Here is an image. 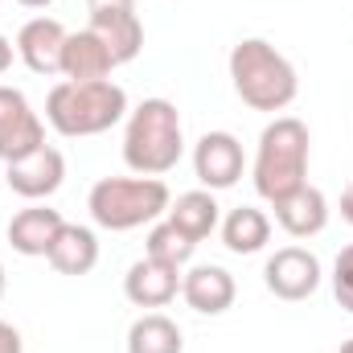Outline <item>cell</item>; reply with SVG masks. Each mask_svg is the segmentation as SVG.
Returning a JSON list of instances; mask_svg holds the SVG:
<instances>
[{"instance_id":"cell-10","label":"cell","mask_w":353,"mask_h":353,"mask_svg":"<svg viewBox=\"0 0 353 353\" xmlns=\"http://www.w3.org/2000/svg\"><path fill=\"white\" fill-rule=\"evenodd\" d=\"M66 25L54 17H33L21 25L17 33V58L33 70V74H62V50H66Z\"/></svg>"},{"instance_id":"cell-3","label":"cell","mask_w":353,"mask_h":353,"mask_svg":"<svg viewBox=\"0 0 353 353\" xmlns=\"http://www.w3.org/2000/svg\"><path fill=\"white\" fill-rule=\"evenodd\" d=\"M308 152H312V136H308L304 119L275 115L259 132V148H255V165H251L259 197L275 205L279 197L308 185Z\"/></svg>"},{"instance_id":"cell-20","label":"cell","mask_w":353,"mask_h":353,"mask_svg":"<svg viewBox=\"0 0 353 353\" xmlns=\"http://www.w3.org/2000/svg\"><path fill=\"white\" fill-rule=\"evenodd\" d=\"M128 353H185V337L165 312H144L128 329Z\"/></svg>"},{"instance_id":"cell-1","label":"cell","mask_w":353,"mask_h":353,"mask_svg":"<svg viewBox=\"0 0 353 353\" xmlns=\"http://www.w3.org/2000/svg\"><path fill=\"white\" fill-rule=\"evenodd\" d=\"M119 119H128V90L111 79H94V83H70L66 79L46 99V123L66 140L103 136Z\"/></svg>"},{"instance_id":"cell-28","label":"cell","mask_w":353,"mask_h":353,"mask_svg":"<svg viewBox=\"0 0 353 353\" xmlns=\"http://www.w3.org/2000/svg\"><path fill=\"white\" fill-rule=\"evenodd\" d=\"M337 353H353V337H350V341H341V350H337Z\"/></svg>"},{"instance_id":"cell-25","label":"cell","mask_w":353,"mask_h":353,"mask_svg":"<svg viewBox=\"0 0 353 353\" xmlns=\"http://www.w3.org/2000/svg\"><path fill=\"white\" fill-rule=\"evenodd\" d=\"M12 54H17V46H12V41H8V37L0 33V74H4L8 66H12Z\"/></svg>"},{"instance_id":"cell-18","label":"cell","mask_w":353,"mask_h":353,"mask_svg":"<svg viewBox=\"0 0 353 353\" xmlns=\"http://www.w3.org/2000/svg\"><path fill=\"white\" fill-rule=\"evenodd\" d=\"M165 218L173 222L176 230H185L193 243H201V239H210L222 226V205H218V197L210 189H189V193H181L169 205Z\"/></svg>"},{"instance_id":"cell-26","label":"cell","mask_w":353,"mask_h":353,"mask_svg":"<svg viewBox=\"0 0 353 353\" xmlns=\"http://www.w3.org/2000/svg\"><path fill=\"white\" fill-rule=\"evenodd\" d=\"M341 218H345V222L353 226V185L345 189V193H341Z\"/></svg>"},{"instance_id":"cell-24","label":"cell","mask_w":353,"mask_h":353,"mask_svg":"<svg viewBox=\"0 0 353 353\" xmlns=\"http://www.w3.org/2000/svg\"><path fill=\"white\" fill-rule=\"evenodd\" d=\"M90 12H103V8H136V0H87Z\"/></svg>"},{"instance_id":"cell-27","label":"cell","mask_w":353,"mask_h":353,"mask_svg":"<svg viewBox=\"0 0 353 353\" xmlns=\"http://www.w3.org/2000/svg\"><path fill=\"white\" fill-rule=\"evenodd\" d=\"M17 4H25V8H50L54 0H17Z\"/></svg>"},{"instance_id":"cell-29","label":"cell","mask_w":353,"mask_h":353,"mask_svg":"<svg viewBox=\"0 0 353 353\" xmlns=\"http://www.w3.org/2000/svg\"><path fill=\"white\" fill-rule=\"evenodd\" d=\"M4 283H8V279H4V263H0V296H4Z\"/></svg>"},{"instance_id":"cell-12","label":"cell","mask_w":353,"mask_h":353,"mask_svg":"<svg viewBox=\"0 0 353 353\" xmlns=\"http://www.w3.org/2000/svg\"><path fill=\"white\" fill-rule=\"evenodd\" d=\"M181 296H185V304H189L193 312H201V316H222V312L234 304L239 288H234V275H230L226 267L201 263V267H193L189 275H181Z\"/></svg>"},{"instance_id":"cell-19","label":"cell","mask_w":353,"mask_h":353,"mask_svg":"<svg viewBox=\"0 0 353 353\" xmlns=\"http://www.w3.org/2000/svg\"><path fill=\"white\" fill-rule=\"evenodd\" d=\"M222 243L230 255H259L271 243V218L259 205H239L222 218Z\"/></svg>"},{"instance_id":"cell-8","label":"cell","mask_w":353,"mask_h":353,"mask_svg":"<svg viewBox=\"0 0 353 353\" xmlns=\"http://www.w3.org/2000/svg\"><path fill=\"white\" fill-rule=\"evenodd\" d=\"M243 165H247L243 144H239V136H230V132H205V136L193 144V173L201 181V189H210V193L239 185Z\"/></svg>"},{"instance_id":"cell-17","label":"cell","mask_w":353,"mask_h":353,"mask_svg":"<svg viewBox=\"0 0 353 353\" xmlns=\"http://www.w3.org/2000/svg\"><path fill=\"white\" fill-rule=\"evenodd\" d=\"M46 259H50V267H54L58 275H87V271H94V263H99V239H94L90 226L66 222V226L58 230V239H54V247H50Z\"/></svg>"},{"instance_id":"cell-6","label":"cell","mask_w":353,"mask_h":353,"mask_svg":"<svg viewBox=\"0 0 353 353\" xmlns=\"http://www.w3.org/2000/svg\"><path fill=\"white\" fill-rule=\"evenodd\" d=\"M46 144V123L25 99V90L0 87V161L12 165Z\"/></svg>"},{"instance_id":"cell-15","label":"cell","mask_w":353,"mask_h":353,"mask_svg":"<svg viewBox=\"0 0 353 353\" xmlns=\"http://www.w3.org/2000/svg\"><path fill=\"white\" fill-rule=\"evenodd\" d=\"M87 29L107 46V54L115 58V66H128L144 50V25H140L136 8H103V12H90Z\"/></svg>"},{"instance_id":"cell-13","label":"cell","mask_w":353,"mask_h":353,"mask_svg":"<svg viewBox=\"0 0 353 353\" xmlns=\"http://www.w3.org/2000/svg\"><path fill=\"white\" fill-rule=\"evenodd\" d=\"M176 292H181V267L157 263L148 255L140 263H132L123 275V296L136 308H165L176 300Z\"/></svg>"},{"instance_id":"cell-11","label":"cell","mask_w":353,"mask_h":353,"mask_svg":"<svg viewBox=\"0 0 353 353\" xmlns=\"http://www.w3.org/2000/svg\"><path fill=\"white\" fill-rule=\"evenodd\" d=\"M62 226H66V218H62L58 210H50L46 201H33V205H25V210L12 214V222H8V243H12V251L25 255V259H46Z\"/></svg>"},{"instance_id":"cell-5","label":"cell","mask_w":353,"mask_h":353,"mask_svg":"<svg viewBox=\"0 0 353 353\" xmlns=\"http://www.w3.org/2000/svg\"><path fill=\"white\" fill-rule=\"evenodd\" d=\"M173 193L161 176H103L87 193V210L103 230H140L169 214Z\"/></svg>"},{"instance_id":"cell-22","label":"cell","mask_w":353,"mask_h":353,"mask_svg":"<svg viewBox=\"0 0 353 353\" xmlns=\"http://www.w3.org/2000/svg\"><path fill=\"white\" fill-rule=\"evenodd\" d=\"M333 296L345 312H353V243L341 247V255L333 263Z\"/></svg>"},{"instance_id":"cell-23","label":"cell","mask_w":353,"mask_h":353,"mask_svg":"<svg viewBox=\"0 0 353 353\" xmlns=\"http://www.w3.org/2000/svg\"><path fill=\"white\" fill-rule=\"evenodd\" d=\"M0 353H25V341H21V333H17L8 321H0Z\"/></svg>"},{"instance_id":"cell-7","label":"cell","mask_w":353,"mask_h":353,"mask_svg":"<svg viewBox=\"0 0 353 353\" xmlns=\"http://www.w3.org/2000/svg\"><path fill=\"white\" fill-rule=\"evenodd\" d=\"M263 283L275 300L300 304L321 288V259L304 247H279L263 267Z\"/></svg>"},{"instance_id":"cell-21","label":"cell","mask_w":353,"mask_h":353,"mask_svg":"<svg viewBox=\"0 0 353 353\" xmlns=\"http://www.w3.org/2000/svg\"><path fill=\"white\" fill-rule=\"evenodd\" d=\"M193 251H197V243L185 230H176L169 218L165 222H152V230L144 239V255L157 259V263H169V267H185L193 259Z\"/></svg>"},{"instance_id":"cell-4","label":"cell","mask_w":353,"mask_h":353,"mask_svg":"<svg viewBox=\"0 0 353 353\" xmlns=\"http://www.w3.org/2000/svg\"><path fill=\"white\" fill-rule=\"evenodd\" d=\"M230 83L251 111H271V115L292 107L300 94L296 66L263 37H243L230 50Z\"/></svg>"},{"instance_id":"cell-16","label":"cell","mask_w":353,"mask_h":353,"mask_svg":"<svg viewBox=\"0 0 353 353\" xmlns=\"http://www.w3.org/2000/svg\"><path fill=\"white\" fill-rule=\"evenodd\" d=\"M111 70H115V58L107 54V46L90 29H79V33L66 37L62 79H70V83H94V79H107Z\"/></svg>"},{"instance_id":"cell-9","label":"cell","mask_w":353,"mask_h":353,"mask_svg":"<svg viewBox=\"0 0 353 353\" xmlns=\"http://www.w3.org/2000/svg\"><path fill=\"white\" fill-rule=\"evenodd\" d=\"M4 181H8V189H12L17 197H25V201H46V197H54V193L62 189V181H66V157H62L58 148L41 144L37 152H29V157L4 165Z\"/></svg>"},{"instance_id":"cell-2","label":"cell","mask_w":353,"mask_h":353,"mask_svg":"<svg viewBox=\"0 0 353 353\" xmlns=\"http://www.w3.org/2000/svg\"><path fill=\"white\" fill-rule=\"evenodd\" d=\"M185 157V132L176 103L169 99H144L128 111L123 128V165L136 176H165Z\"/></svg>"},{"instance_id":"cell-14","label":"cell","mask_w":353,"mask_h":353,"mask_svg":"<svg viewBox=\"0 0 353 353\" xmlns=\"http://www.w3.org/2000/svg\"><path fill=\"white\" fill-rule=\"evenodd\" d=\"M271 210H275V222L283 226V234H292V239H316L329 226V197L316 185H300L296 193L279 197Z\"/></svg>"}]
</instances>
